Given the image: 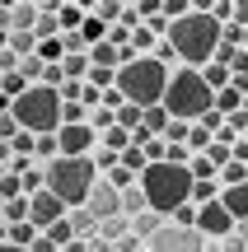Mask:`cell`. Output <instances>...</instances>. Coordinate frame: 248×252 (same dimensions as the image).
I'll list each match as a JSON object with an SVG mask.
<instances>
[{
	"label": "cell",
	"instance_id": "obj_1",
	"mask_svg": "<svg viewBox=\"0 0 248 252\" xmlns=\"http://www.w3.org/2000/svg\"><path fill=\"white\" fill-rule=\"evenodd\" d=\"M220 33H225V24H220L215 14H202V9H192L187 19H178V24L169 28V42L178 47V56H183L192 70H202V65H211V61H215Z\"/></svg>",
	"mask_w": 248,
	"mask_h": 252
},
{
	"label": "cell",
	"instance_id": "obj_2",
	"mask_svg": "<svg viewBox=\"0 0 248 252\" xmlns=\"http://www.w3.org/2000/svg\"><path fill=\"white\" fill-rule=\"evenodd\" d=\"M164 108H169V117H174V122H202L206 112L215 108V89L202 80V70H192V65H178V70L169 75Z\"/></svg>",
	"mask_w": 248,
	"mask_h": 252
},
{
	"label": "cell",
	"instance_id": "obj_3",
	"mask_svg": "<svg viewBox=\"0 0 248 252\" xmlns=\"http://www.w3.org/2000/svg\"><path fill=\"white\" fill-rule=\"evenodd\" d=\"M192 168H183V163H150L145 173H141V187H145L150 196V210H164V215H174L183 201H192Z\"/></svg>",
	"mask_w": 248,
	"mask_h": 252
},
{
	"label": "cell",
	"instance_id": "obj_4",
	"mask_svg": "<svg viewBox=\"0 0 248 252\" xmlns=\"http://www.w3.org/2000/svg\"><path fill=\"white\" fill-rule=\"evenodd\" d=\"M169 65H159L155 56H141V61L122 65L117 70V89L127 94V103H136V108H155V103H164L169 94Z\"/></svg>",
	"mask_w": 248,
	"mask_h": 252
},
{
	"label": "cell",
	"instance_id": "obj_5",
	"mask_svg": "<svg viewBox=\"0 0 248 252\" xmlns=\"http://www.w3.org/2000/svg\"><path fill=\"white\" fill-rule=\"evenodd\" d=\"M94 182H99V168H94L89 154H84V159H66V154H61V159L47 163V191H56L71 210L89 201Z\"/></svg>",
	"mask_w": 248,
	"mask_h": 252
},
{
	"label": "cell",
	"instance_id": "obj_6",
	"mask_svg": "<svg viewBox=\"0 0 248 252\" xmlns=\"http://www.w3.org/2000/svg\"><path fill=\"white\" fill-rule=\"evenodd\" d=\"M9 108H14L19 126L33 131V135H56L66 126V117H61V89H47V84H33V89H28L24 98H14Z\"/></svg>",
	"mask_w": 248,
	"mask_h": 252
},
{
	"label": "cell",
	"instance_id": "obj_7",
	"mask_svg": "<svg viewBox=\"0 0 248 252\" xmlns=\"http://www.w3.org/2000/svg\"><path fill=\"white\" fill-rule=\"evenodd\" d=\"M202 248H206L202 229H183V224H174V220L150 238V252H202Z\"/></svg>",
	"mask_w": 248,
	"mask_h": 252
},
{
	"label": "cell",
	"instance_id": "obj_8",
	"mask_svg": "<svg viewBox=\"0 0 248 252\" xmlns=\"http://www.w3.org/2000/svg\"><path fill=\"white\" fill-rule=\"evenodd\" d=\"M197 229H202L206 238H225V234H234V229H239V220H234L230 210H225V201L215 196V201H206V206L197 210Z\"/></svg>",
	"mask_w": 248,
	"mask_h": 252
},
{
	"label": "cell",
	"instance_id": "obj_9",
	"mask_svg": "<svg viewBox=\"0 0 248 252\" xmlns=\"http://www.w3.org/2000/svg\"><path fill=\"white\" fill-rule=\"evenodd\" d=\"M56 140H61L66 159H84V154H94V145H99V131H94L89 122H80V126H61Z\"/></svg>",
	"mask_w": 248,
	"mask_h": 252
},
{
	"label": "cell",
	"instance_id": "obj_10",
	"mask_svg": "<svg viewBox=\"0 0 248 252\" xmlns=\"http://www.w3.org/2000/svg\"><path fill=\"white\" fill-rule=\"evenodd\" d=\"M84 206H89L99 220H108V215H127V210H122V187H112L108 178L94 182V191H89V201H84Z\"/></svg>",
	"mask_w": 248,
	"mask_h": 252
},
{
	"label": "cell",
	"instance_id": "obj_11",
	"mask_svg": "<svg viewBox=\"0 0 248 252\" xmlns=\"http://www.w3.org/2000/svg\"><path fill=\"white\" fill-rule=\"evenodd\" d=\"M66 215H71V206H66L56 191H37V196H33V215H28V220L47 234V229H52L56 220H66Z\"/></svg>",
	"mask_w": 248,
	"mask_h": 252
},
{
	"label": "cell",
	"instance_id": "obj_12",
	"mask_svg": "<svg viewBox=\"0 0 248 252\" xmlns=\"http://www.w3.org/2000/svg\"><path fill=\"white\" fill-rule=\"evenodd\" d=\"M164 224H169V215H164V210H141V215H131V229H136L145 243H150V238H155Z\"/></svg>",
	"mask_w": 248,
	"mask_h": 252
},
{
	"label": "cell",
	"instance_id": "obj_13",
	"mask_svg": "<svg viewBox=\"0 0 248 252\" xmlns=\"http://www.w3.org/2000/svg\"><path fill=\"white\" fill-rule=\"evenodd\" d=\"M220 201H225V210H230L234 220H248V182H239V187H225Z\"/></svg>",
	"mask_w": 248,
	"mask_h": 252
},
{
	"label": "cell",
	"instance_id": "obj_14",
	"mask_svg": "<svg viewBox=\"0 0 248 252\" xmlns=\"http://www.w3.org/2000/svg\"><path fill=\"white\" fill-rule=\"evenodd\" d=\"M37 238H42V229H37L33 220H24V224H5V243H19V248H33Z\"/></svg>",
	"mask_w": 248,
	"mask_h": 252
},
{
	"label": "cell",
	"instance_id": "obj_15",
	"mask_svg": "<svg viewBox=\"0 0 248 252\" xmlns=\"http://www.w3.org/2000/svg\"><path fill=\"white\" fill-rule=\"evenodd\" d=\"M202 80L211 84L215 94H220V89H230V80H234V70H230V65H220V61H211V65H202Z\"/></svg>",
	"mask_w": 248,
	"mask_h": 252
},
{
	"label": "cell",
	"instance_id": "obj_16",
	"mask_svg": "<svg viewBox=\"0 0 248 252\" xmlns=\"http://www.w3.org/2000/svg\"><path fill=\"white\" fill-rule=\"evenodd\" d=\"M99 234L108 238V243H117L122 234H131V215H108V220H99Z\"/></svg>",
	"mask_w": 248,
	"mask_h": 252
},
{
	"label": "cell",
	"instance_id": "obj_17",
	"mask_svg": "<svg viewBox=\"0 0 248 252\" xmlns=\"http://www.w3.org/2000/svg\"><path fill=\"white\" fill-rule=\"evenodd\" d=\"M5 47L14 56H37V33H5Z\"/></svg>",
	"mask_w": 248,
	"mask_h": 252
},
{
	"label": "cell",
	"instance_id": "obj_18",
	"mask_svg": "<svg viewBox=\"0 0 248 252\" xmlns=\"http://www.w3.org/2000/svg\"><path fill=\"white\" fill-rule=\"evenodd\" d=\"M89 159H94V168H99V173H112V168H117V163H122V154L117 150H112V145H94V154H89Z\"/></svg>",
	"mask_w": 248,
	"mask_h": 252
},
{
	"label": "cell",
	"instance_id": "obj_19",
	"mask_svg": "<svg viewBox=\"0 0 248 252\" xmlns=\"http://www.w3.org/2000/svg\"><path fill=\"white\" fill-rule=\"evenodd\" d=\"M28 215H33V196H14V201H5V224H24Z\"/></svg>",
	"mask_w": 248,
	"mask_h": 252
},
{
	"label": "cell",
	"instance_id": "obj_20",
	"mask_svg": "<svg viewBox=\"0 0 248 252\" xmlns=\"http://www.w3.org/2000/svg\"><path fill=\"white\" fill-rule=\"evenodd\" d=\"M122 210H127V215H141V210H150V196H145V187H127L122 191Z\"/></svg>",
	"mask_w": 248,
	"mask_h": 252
},
{
	"label": "cell",
	"instance_id": "obj_21",
	"mask_svg": "<svg viewBox=\"0 0 248 252\" xmlns=\"http://www.w3.org/2000/svg\"><path fill=\"white\" fill-rule=\"evenodd\" d=\"M220 196V178H197L192 182V201L197 206H206V201H215Z\"/></svg>",
	"mask_w": 248,
	"mask_h": 252
},
{
	"label": "cell",
	"instance_id": "obj_22",
	"mask_svg": "<svg viewBox=\"0 0 248 252\" xmlns=\"http://www.w3.org/2000/svg\"><path fill=\"white\" fill-rule=\"evenodd\" d=\"M169 122H174V117H169V108H164V103H155V108H145V131L164 135V131H169Z\"/></svg>",
	"mask_w": 248,
	"mask_h": 252
},
{
	"label": "cell",
	"instance_id": "obj_23",
	"mask_svg": "<svg viewBox=\"0 0 248 252\" xmlns=\"http://www.w3.org/2000/svg\"><path fill=\"white\" fill-rule=\"evenodd\" d=\"M80 37H84V42H89V47H99V42H108V24H103V19H84V28H80Z\"/></svg>",
	"mask_w": 248,
	"mask_h": 252
},
{
	"label": "cell",
	"instance_id": "obj_24",
	"mask_svg": "<svg viewBox=\"0 0 248 252\" xmlns=\"http://www.w3.org/2000/svg\"><path fill=\"white\" fill-rule=\"evenodd\" d=\"M47 238H52L56 248H71V243H75V224H71V215H66V220H56V224L47 229Z\"/></svg>",
	"mask_w": 248,
	"mask_h": 252
},
{
	"label": "cell",
	"instance_id": "obj_25",
	"mask_svg": "<svg viewBox=\"0 0 248 252\" xmlns=\"http://www.w3.org/2000/svg\"><path fill=\"white\" fill-rule=\"evenodd\" d=\"M89 14L94 19H103V24H122V5H117V0H99V5H89Z\"/></svg>",
	"mask_w": 248,
	"mask_h": 252
},
{
	"label": "cell",
	"instance_id": "obj_26",
	"mask_svg": "<svg viewBox=\"0 0 248 252\" xmlns=\"http://www.w3.org/2000/svg\"><path fill=\"white\" fill-rule=\"evenodd\" d=\"M211 140H215V131H206L202 122H192V135H187V150H192V154H206V150H211Z\"/></svg>",
	"mask_w": 248,
	"mask_h": 252
},
{
	"label": "cell",
	"instance_id": "obj_27",
	"mask_svg": "<svg viewBox=\"0 0 248 252\" xmlns=\"http://www.w3.org/2000/svg\"><path fill=\"white\" fill-rule=\"evenodd\" d=\"M239 182H248V163H225V168H220V191L225 187H239Z\"/></svg>",
	"mask_w": 248,
	"mask_h": 252
},
{
	"label": "cell",
	"instance_id": "obj_28",
	"mask_svg": "<svg viewBox=\"0 0 248 252\" xmlns=\"http://www.w3.org/2000/svg\"><path fill=\"white\" fill-rule=\"evenodd\" d=\"M84 84H94V89H103V94H108V89H117V70H108V65H94Z\"/></svg>",
	"mask_w": 248,
	"mask_h": 252
},
{
	"label": "cell",
	"instance_id": "obj_29",
	"mask_svg": "<svg viewBox=\"0 0 248 252\" xmlns=\"http://www.w3.org/2000/svg\"><path fill=\"white\" fill-rule=\"evenodd\" d=\"M122 168H131V173H145V168H150V154L141 150V145H131V150H122Z\"/></svg>",
	"mask_w": 248,
	"mask_h": 252
},
{
	"label": "cell",
	"instance_id": "obj_30",
	"mask_svg": "<svg viewBox=\"0 0 248 252\" xmlns=\"http://www.w3.org/2000/svg\"><path fill=\"white\" fill-rule=\"evenodd\" d=\"M89 126H94V131H112V126H117V108H94L89 112Z\"/></svg>",
	"mask_w": 248,
	"mask_h": 252
},
{
	"label": "cell",
	"instance_id": "obj_31",
	"mask_svg": "<svg viewBox=\"0 0 248 252\" xmlns=\"http://www.w3.org/2000/svg\"><path fill=\"white\" fill-rule=\"evenodd\" d=\"M215 108L230 117V112H239V108H244V94H239V89H220V94H215Z\"/></svg>",
	"mask_w": 248,
	"mask_h": 252
},
{
	"label": "cell",
	"instance_id": "obj_32",
	"mask_svg": "<svg viewBox=\"0 0 248 252\" xmlns=\"http://www.w3.org/2000/svg\"><path fill=\"white\" fill-rule=\"evenodd\" d=\"M89 61H94V65H108V70H112V65H117V47H112V42L89 47Z\"/></svg>",
	"mask_w": 248,
	"mask_h": 252
},
{
	"label": "cell",
	"instance_id": "obj_33",
	"mask_svg": "<svg viewBox=\"0 0 248 252\" xmlns=\"http://www.w3.org/2000/svg\"><path fill=\"white\" fill-rule=\"evenodd\" d=\"M197 210H202L197 201H183V206H178L169 220H174V224H183V229H197Z\"/></svg>",
	"mask_w": 248,
	"mask_h": 252
},
{
	"label": "cell",
	"instance_id": "obj_34",
	"mask_svg": "<svg viewBox=\"0 0 248 252\" xmlns=\"http://www.w3.org/2000/svg\"><path fill=\"white\" fill-rule=\"evenodd\" d=\"M155 61H159V65H178L183 56H178V47L169 42V37H159V42H155Z\"/></svg>",
	"mask_w": 248,
	"mask_h": 252
},
{
	"label": "cell",
	"instance_id": "obj_35",
	"mask_svg": "<svg viewBox=\"0 0 248 252\" xmlns=\"http://www.w3.org/2000/svg\"><path fill=\"white\" fill-rule=\"evenodd\" d=\"M9 150H14V154H33V159H37V135L33 131H19L14 140H9Z\"/></svg>",
	"mask_w": 248,
	"mask_h": 252
},
{
	"label": "cell",
	"instance_id": "obj_36",
	"mask_svg": "<svg viewBox=\"0 0 248 252\" xmlns=\"http://www.w3.org/2000/svg\"><path fill=\"white\" fill-rule=\"evenodd\" d=\"M19 131H24V126H19V117H14V108H5V112H0V140H14Z\"/></svg>",
	"mask_w": 248,
	"mask_h": 252
},
{
	"label": "cell",
	"instance_id": "obj_37",
	"mask_svg": "<svg viewBox=\"0 0 248 252\" xmlns=\"http://www.w3.org/2000/svg\"><path fill=\"white\" fill-rule=\"evenodd\" d=\"M187 135H192V122H169L164 140H169V145H187Z\"/></svg>",
	"mask_w": 248,
	"mask_h": 252
},
{
	"label": "cell",
	"instance_id": "obj_38",
	"mask_svg": "<svg viewBox=\"0 0 248 252\" xmlns=\"http://www.w3.org/2000/svg\"><path fill=\"white\" fill-rule=\"evenodd\" d=\"M192 178H220V168H215L206 154H192Z\"/></svg>",
	"mask_w": 248,
	"mask_h": 252
},
{
	"label": "cell",
	"instance_id": "obj_39",
	"mask_svg": "<svg viewBox=\"0 0 248 252\" xmlns=\"http://www.w3.org/2000/svg\"><path fill=\"white\" fill-rule=\"evenodd\" d=\"M131 33H136V28H122V24H112V28H108V42L122 52V47H131Z\"/></svg>",
	"mask_w": 248,
	"mask_h": 252
},
{
	"label": "cell",
	"instance_id": "obj_40",
	"mask_svg": "<svg viewBox=\"0 0 248 252\" xmlns=\"http://www.w3.org/2000/svg\"><path fill=\"white\" fill-rule=\"evenodd\" d=\"M112 248H117V252H141V248H145V238H141L136 229H131V234H122V238H117Z\"/></svg>",
	"mask_w": 248,
	"mask_h": 252
},
{
	"label": "cell",
	"instance_id": "obj_41",
	"mask_svg": "<svg viewBox=\"0 0 248 252\" xmlns=\"http://www.w3.org/2000/svg\"><path fill=\"white\" fill-rule=\"evenodd\" d=\"M202 126H206V131H215V135H220V131H225V112H220V108H211V112L202 117Z\"/></svg>",
	"mask_w": 248,
	"mask_h": 252
},
{
	"label": "cell",
	"instance_id": "obj_42",
	"mask_svg": "<svg viewBox=\"0 0 248 252\" xmlns=\"http://www.w3.org/2000/svg\"><path fill=\"white\" fill-rule=\"evenodd\" d=\"M220 243H225V252H248V238L239 234V229H234V234H225Z\"/></svg>",
	"mask_w": 248,
	"mask_h": 252
},
{
	"label": "cell",
	"instance_id": "obj_43",
	"mask_svg": "<svg viewBox=\"0 0 248 252\" xmlns=\"http://www.w3.org/2000/svg\"><path fill=\"white\" fill-rule=\"evenodd\" d=\"M234 24L248 28V0H239V5H234Z\"/></svg>",
	"mask_w": 248,
	"mask_h": 252
},
{
	"label": "cell",
	"instance_id": "obj_44",
	"mask_svg": "<svg viewBox=\"0 0 248 252\" xmlns=\"http://www.w3.org/2000/svg\"><path fill=\"white\" fill-rule=\"evenodd\" d=\"M28 252H61V248H56V243H52V238H47V234H42V238H37V243H33V248H28Z\"/></svg>",
	"mask_w": 248,
	"mask_h": 252
},
{
	"label": "cell",
	"instance_id": "obj_45",
	"mask_svg": "<svg viewBox=\"0 0 248 252\" xmlns=\"http://www.w3.org/2000/svg\"><path fill=\"white\" fill-rule=\"evenodd\" d=\"M202 252H225V243H220V238H206V248Z\"/></svg>",
	"mask_w": 248,
	"mask_h": 252
},
{
	"label": "cell",
	"instance_id": "obj_46",
	"mask_svg": "<svg viewBox=\"0 0 248 252\" xmlns=\"http://www.w3.org/2000/svg\"><path fill=\"white\" fill-rule=\"evenodd\" d=\"M0 252H28V248H19V243H5V248H0Z\"/></svg>",
	"mask_w": 248,
	"mask_h": 252
},
{
	"label": "cell",
	"instance_id": "obj_47",
	"mask_svg": "<svg viewBox=\"0 0 248 252\" xmlns=\"http://www.w3.org/2000/svg\"><path fill=\"white\" fill-rule=\"evenodd\" d=\"M244 47H248V28H244Z\"/></svg>",
	"mask_w": 248,
	"mask_h": 252
},
{
	"label": "cell",
	"instance_id": "obj_48",
	"mask_svg": "<svg viewBox=\"0 0 248 252\" xmlns=\"http://www.w3.org/2000/svg\"><path fill=\"white\" fill-rule=\"evenodd\" d=\"M141 252H150V243H145V248H141Z\"/></svg>",
	"mask_w": 248,
	"mask_h": 252
},
{
	"label": "cell",
	"instance_id": "obj_49",
	"mask_svg": "<svg viewBox=\"0 0 248 252\" xmlns=\"http://www.w3.org/2000/svg\"><path fill=\"white\" fill-rule=\"evenodd\" d=\"M244 108H248V98H244Z\"/></svg>",
	"mask_w": 248,
	"mask_h": 252
},
{
	"label": "cell",
	"instance_id": "obj_50",
	"mask_svg": "<svg viewBox=\"0 0 248 252\" xmlns=\"http://www.w3.org/2000/svg\"><path fill=\"white\" fill-rule=\"evenodd\" d=\"M244 140H248V135H244Z\"/></svg>",
	"mask_w": 248,
	"mask_h": 252
},
{
	"label": "cell",
	"instance_id": "obj_51",
	"mask_svg": "<svg viewBox=\"0 0 248 252\" xmlns=\"http://www.w3.org/2000/svg\"><path fill=\"white\" fill-rule=\"evenodd\" d=\"M61 252H66V248H61Z\"/></svg>",
	"mask_w": 248,
	"mask_h": 252
}]
</instances>
